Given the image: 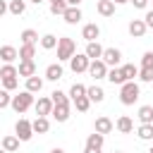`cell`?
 Here are the masks:
<instances>
[{"mask_svg":"<svg viewBox=\"0 0 153 153\" xmlns=\"http://www.w3.org/2000/svg\"><path fill=\"white\" fill-rule=\"evenodd\" d=\"M139 96H141V88L136 81H124L120 86V103L122 105H134L139 100Z\"/></svg>","mask_w":153,"mask_h":153,"instance_id":"1","label":"cell"},{"mask_svg":"<svg viewBox=\"0 0 153 153\" xmlns=\"http://www.w3.org/2000/svg\"><path fill=\"white\" fill-rule=\"evenodd\" d=\"M76 55V43L69 38V36H62L60 43H57V62H65V60H72Z\"/></svg>","mask_w":153,"mask_h":153,"instance_id":"2","label":"cell"},{"mask_svg":"<svg viewBox=\"0 0 153 153\" xmlns=\"http://www.w3.org/2000/svg\"><path fill=\"white\" fill-rule=\"evenodd\" d=\"M31 105H36V103H33V93H31V91H26V88L12 98V110H14V112H19V115H22V112H26Z\"/></svg>","mask_w":153,"mask_h":153,"instance_id":"3","label":"cell"},{"mask_svg":"<svg viewBox=\"0 0 153 153\" xmlns=\"http://www.w3.org/2000/svg\"><path fill=\"white\" fill-rule=\"evenodd\" d=\"M139 79L143 84L153 81V50H146L141 57V67H139Z\"/></svg>","mask_w":153,"mask_h":153,"instance_id":"4","label":"cell"},{"mask_svg":"<svg viewBox=\"0 0 153 153\" xmlns=\"http://www.w3.org/2000/svg\"><path fill=\"white\" fill-rule=\"evenodd\" d=\"M14 134L22 139V141H29L36 131H33V122H29L26 117H19L17 120V124H14Z\"/></svg>","mask_w":153,"mask_h":153,"instance_id":"5","label":"cell"},{"mask_svg":"<svg viewBox=\"0 0 153 153\" xmlns=\"http://www.w3.org/2000/svg\"><path fill=\"white\" fill-rule=\"evenodd\" d=\"M69 67H72V72H74V74L88 72V67H91V57H88L86 53H76V55L69 60Z\"/></svg>","mask_w":153,"mask_h":153,"instance_id":"6","label":"cell"},{"mask_svg":"<svg viewBox=\"0 0 153 153\" xmlns=\"http://www.w3.org/2000/svg\"><path fill=\"white\" fill-rule=\"evenodd\" d=\"M108 65L103 62V57L100 60H91V67H88V74L93 76V79H108Z\"/></svg>","mask_w":153,"mask_h":153,"instance_id":"7","label":"cell"},{"mask_svg":"<svg viewBox=\"0 0 153 153\" xmlns=\"http://www.w3.org/2000/svg\"><path fill=\"white\" fill-rule=\"evenodd\" d=\"M53 108H55V103H53V98H48V96L38 98V100H36V105H33L36 115H41V117H48V115H53Z\"/></svg>","mask_w":153,"mask_h":153,"instance_id":"8","label":"cell"},{"mask_svg":"<svg viewBox=\"0 0 153 153\" xmlns=\"http://www.w3.org/2000/svg\"><path fill=\"white\" fill-rule=\"evenodd\" d=\"M112 129H115V122H112L108 115L96 117V122H93V131H98V134H110Z\"/></svg>","mask_w":153,"mask_h":153,"instance_id":"9","label":"cell"},{"mask_svg":"<svg viewBox=\"0 0 153 153\" xmlns=\"http://www.w3.org/2000/svg\"><path fill=\"white\" fill-rule=\"evenodd\" d=\"M127 29H129V36H134V38H143L146 31H148V24H146L143 19H131Z\"/></svg>","mask_w":153,"mask_h":153,"instance_id":"10","label":"cell"},{"mask_svg":"<svg viewBox=\"0 0 153 153\" xmlns=\"http://www.w3.org/2000/svg\"><path fill=\"white\" fill-rule=\"evenodd\" d=\"M103 62H105L108 67H117V65L122 62V50H117V48H105Z\"/></svg>","mask_w":153,"mask_h":153,"instance_id":"11","label":"cell"},{"mask_svg":"<svg viewBox=\"0 0 153 153\" xmlns=\"http://www.w3.org/2000/svg\"><path fill=\"white\" fill-rule=\"evenodd\" d=\"M115 129H117L120 134H131V131H134V122H131V117H129V115H120L117 122H115Z\"/></svg>","mask_w":153,"mask_h":153,"instance_id":"12","label":"cell"},{"mask_svg":"<svg viewBox=\"0 0 153 153\" xmlns=\"http://www.w3.org/2000/svg\"><path fill=\"white\" fill-rule=\"evenodd\" d=\"M98 36H100V26H98V24H84V29H81V38H84L86 43L96 41Z\"/></svg>","mask_w":153,"mask_h":153,"instance_id":"13","label":"cell"},{"mask_svg":"<svg viewBox=\"0 0 153 153\" xmlns=\"http://www.w3.org/2000/svg\"><path fill=\"white\" fill-rule=\"evenodd\" d=\"M91 60H100L103 57V53H105V48L98 43V41H91V43H86V50H84Z\"/></svg>","mask_w":153,"mask_h":153,"instance_id":"14","label":"cell"},{"mask_svg":"<svg viewBox=\"0 0 153 153\" xmlns=\"http://www.w3.org/2000/svg\"><path fill=\"white\" fill-rule=\"evenodd\" d=\"M19 76H24V79H29V76H33L36 74V62L33 60H19Z\"/></svg>","mask_w":153,"mask_h":153,"instance_id":"15","label":"cell"},{"mask_svg":"<svg viewBox=\"0 0 153 153\" xmlns=\"http://www.w3.org/2000/svg\"><path fill=\"white\" fill-rule=\"evenodd\" d=\"M62 74H65V69H62L60 62H53V65L45 67V79L48 81H57V79H62Z\"/></svg>","mask_w":153,"mask_h":153,"instance_id":"16","label":"cell"},{"mask_svg":"<svg viewBox=\"0 0 153 153\" xmlns=\"http://www.w3.org/2000/svg\"><path fill=\"white\" fill-rule=\"evenodd\" d=\"M103 143H105V134L93 131V134H88V136H86V148H96V151H100V148H103Z\"/></svg>","mask_w":153,"mask_h":153,"instance_id":"17","label":"cell"},{"mask_svg":"<svg viewBox=\"0 0 153 153\" xmlns=\"http://www.w3.org/2000/svg\"><path fill=\"white\" fill-rule=\"evenodd\" d=\"M19 136L14 134H7V136H2V151H7V153H14V151H19Z\"/></svg>","mask_w":153,"mask_h":153,"instance_id":"18","label":"cell"},{"mask_svg":"<svg viewBox=\"0 0 153 153\" xmlns=\"http://www.w3.org/2000/svg\"><path fill=\"white\" fill-rule=\"evenodd\" d=\"M96 10H98L100 17H112L115 14V2L112 0H98L96 2Z\"/></svg>","mask_w":153,"mask_h":153,"instance_id":"19","label":"cell"},{"mask_svg":"<svg viewBox=\"0 0 153 153\" xmlns=\"http://www.w3.org/2000/svg\"><path fill=\"white\" fill-rule=\"evenodd\" d=\"M62 19H65L67 24H79V22H81V10L69 5V7H67V12L62 14Z\"/></svg>","mask_w":153,"mask_h":153,"instance_id":"20","label":"cell"},{"mask_svg":"<svg viewBox=\"0 0 153 153\" xmlns=\"http://www.w3.org/2000/svg\"><path fill=\"white\" fill-rule=\"evenodd\" d=\"M0 57H2V62H14L19 57V50L14 45H2L0 48Z\"/></svg>","mask_w":153,"mask_h":153,"instance_id":"21","label":"cell"},{"mask_svg":"<svg viewBox=\"0 0 153 153\" xmlns=\"http://www.w3.org/2000/svg\"><path fill=\"white\" fill-rule=\"evenodd\" d=\"M53 117H55V122H67V120H69V103L55 105V108H53Z\"/></svg>","mask_w":153,"mask_h":153,"instance_id":"22","label":"cell"},{"mask_svg":"<svg viewBox=\"0 0 153 153\" xmlns=\"http://www.w3.org/2000/svg\"><path fill=\"white\" fill-rule=\"evenodd\" d=\"M136 117H139L141 124H153V105H141Z\"/></svg>","mask_w":153,"mask_h":153,"instance_id":"23","label":"cell"},{"mask_svg":"<svg viewBox=\"0 0 153 153\" xmlns=\"http://www.w3.org/2000/svg\"><path fill=\"white\" fill-rule=\"evenodd\" d=\"M33 57H36V43H22L19 60H33Z\"/></svg>","mask_w":153,"mask_h":153,"instance_id":"24","label":"cell"},{"mask_svg":"<svg viewBox=\"0 0 153 153\" xmlns=\"http://www.w3.org/2000/svg\"><path fill=\"white\" fill-rule=\"evenodd\" d=\"M57 43H60V38H57L55 33L41 36V48H43V50H53V48H57Z\"/></svg>","mask_w":153,"mask_h":153,"instance_id":"25","label":"cell"},{"mask_svg":"<svg viewBox=\"0 0 153 153\" xmlns=\"http://www.w3.org/2000/svg\"><path fill=\"white\" fill-rule=\"evenodd\" d=\"M108 81L110 84H117V86H122L127 79H124V74H122V67H112L110 72H108Z\"/></svg>","mask_w":153,"mask_h":153,"instance_id":"26","label":"cell"},{"mask_svg":"<svg viewBox=\"0 0 153 153\" xmlns=\"http://www.w3.org/2000/svg\"><path fill=\"white\" fill-rule=\"evenodd\" d=\"M33 131H36V134H48V131H50L48 117H41V115H38V117L33 120Z\"/></svg>","mask_w":153,"mask_h":153,"instance_id":"27","label":"cell"},{"mask_svg":"<svg viewBox=\"0 0 153 153\" xmlns=\"http://www.w3.org/2000/svg\"><path fill=\"white\" fill-rule=\"evenodd\" d=\"M12 76H19V69L12 65V62H5L0 67V79H12Z\"/></svg>","mask_w":153,"mask_h":153,"instance_id":"28","label":"cell"},{"mask_svg":"<svg viewBox=\"0 0 153 153\" xmlns=\"http://www.w3.org/2000/svg\"><path fill=\"white\" fill-rule=\"evenodd\" d=\"M136 136H139L141 141H153V124H139Z\"/></svg>","mask_w":153,"mask_h":153,"instance_id":"29","label":"cell"},{"mask_svg":"<svg viewBox=\"0 0 153 153\" xmlns=\"http://www.w3.org/2000/svg\"><path fill=\"white\" fill-rule=\"evenodd\" d=\"M122 74H124L127 81H134V79L139 76V67L131 65V62H127V65H122Z\"/></svg>","mask_w":153,"mask_h":153,"instance_id":"30","label":"cell"},{"mask_svg":"<svg viewBox=\"0 0 153 153\" xmlns=\"http://www.w3.org/2000/svg\"><path fill=\"white\" fill-rule=\"evenodd\" d=\"M41 88H43V79H41V76H36V74H33V76H29V79H26V91L38 93Z\"/></svg>","mask_w":153,"mask_h":153,"instance_id":"31","label":"cell"},{"mask_svg":"<svg viewBox=\"0 0 153 153\" xmlns=\"http://www.w3.org/2000/svg\"><path fill=\"white\" fill-rule=\"evenodd\" d=\"M86 96H88V98H91L93 103H100V100L105 98V91H103L100 86H96V84H93V86H88V91H86Z\"/></svg>","mask_w":153,"mask_h":153,"instance_id":"32","label":"cell"},{"mask_svg":"<svg viewBox=\"0 0 153 153\" xmlns=\"http://www.w3.org/2000/svg\"><path fill=\"white\" fill-rule=\"evenodd\" d=\"M26 12V0H10V14L19 17Z\"/></svg>","mask_w":153,"mask_h":153,"instance_id":"33","label":"cell"},{"mask_svg":"<svg viewBox=\"0 0 153 153\" xmlns=\"http://www.w3.org/2000/svg\"><path fill=\"white\" fill-rule=\"evenodd\" d=\"M72 103H74V108H76L79 112H86V110L91 108V103H93V100H91L88 96H81V98H74Z\"/></svg>","mask_w":153,"mask_h":153,"instance_id":"34","label":"cell"},{"mask_svg":"<svg viewBox=\"0 0 153 153\" xmlns=\"http://www.w3.org/2000/svg\"><path fill=\"white\" fill-rule=\"evenodd\" d=\"M86 91H88V86H84V84H72L69 98H72V100H74V98H81V96H86Z\"/></svg>","mask_w":153,"mask_h":153,"instance_id":"35","label":"cell"},{"mask_svg":"<svg viewBox=\"0 0 153 153\" xmlns=\"http://www.w3.org/2000/svg\"><path fill=\"white\" fill-rule=\"evenodd\" d=\"M19 38H22V43H38V33L33 29H24Z\"/></svg>","mask_w":153,"mask_h":153,"instance_id":"36","label":"cell"},{"mask_svg":"<svg viewBox=\"0 0 153 153\" xmlns=\"http://www.w3.org/2000/svg\"><path fill=\"white\" fill-rule=\"evenodd\" d=\"M50 98H53V103H55V105H65V103H69L67 93H62V91H57V88L50 93Z\"/></svg>","mask_w":153,"mask_h":153,"instance_id":"37","label":"cell"},{"mask_svg":"<svg viewBox=\"0 0 153 153\" xmlns=\"http://www.w3.org/2000/svg\"><path fill=\"white\" fill-rule=\"evenodd\" d=\"M12 98H14V96H10L7 88H2V91H0V108H10V105H12Z\"/></svg>","mask_w":153,"mask_h":153,"instance_id":"38","label":"cell"},{"mask_svg":"<svg viewBox=\"0 0 153 153\" xmlns=\"http://www.w3.org/2000/svg\"><path fill=\"white\" fill-rule=\"evenodd\" d=\"M19 86V79L17 76H12V79H2V88H7V91H14Z\"/></svg>","mask_w":153,"mask_h":153,"instance_id":"39","label":"cell"},{"mask_svg":"<svg viewBox=\"0 0 153 153\" xmlns=\"http://www.w3.org/2000/svg\"><path fill=\"white\" fill-rule=\"evenodd\" d=\"M136 10H146V5H148V0H129Z\"/></svg>","mask_w":153,"mask_h":153,"instance_id":"40","label":"cell"},{"mask_svg":"<svg viewBox=\"0 0 153 153\" xmlns=\"http://www.w3.org/2000/svg\"><path fill=\"white\" fill-rule=\"evenodd\" d=\"M143 22L148 24V29H153V10H148V12H146V17H143Z\"/></svg>","mask_w":153,"mask_h":153,"instance_id":"41","label":"cell"},{"mask_svg":"<svg viewBox=\"0 0 153 153\" xmlns=\"http://www.w3.org/2000/svg\"><path fill=\"white\" fill-rule=\"evenodd\" d=\"M67 2H69L72 7H79V2H81V0H67Z\"/></svg>","mask_w":153,"mask_h":153,"instance_id":"42","label":"cell"},{"mask_svg":"<svg viewBox=\"0 0 153 153\" xmlns=\"http://www.w3.org/2000/svg\"><path fill=\"white\" fill-rule=\"evenodd\" d=\"M84 153H100V151H96V148H84Z\"/></svg>","mask_w":153,"mask_h":153,"instance_id":"43","label":"cell"},{"mask_svg":"<svg viewBox=\"0 0 153 153\" xmlns=\"http://www.w3.org/2000/svg\"><path fill=\"white\" fill-rule=\"evenodd\" d=\"M115 5H124V2H129V0H112Z\"/></svg>","mask_w":153,"mask_h":153,"instance_id":"44","label":"cell"},{"mask_svg":"<svg viewBox=\"0 0 153 153\" xmlns=\"http://www.w3.org/2000/svg\"><path fill=\"white\" fill-rule=\"evenodd\" d=\"M50 153H65V151H62V148H53Z\"/></svg>","mask_w":153,"mask_h":153,"instance_id":"45","label":"cell"},{"mask_svg":"<svg viewBox=\"0 0 153 153\" xmlns=\"http://www.w3.org/2000/svg\"><path fill=\"white\" fill-rule=\"evenodd\" d=\"M31 2H36V5H41V2H43V0H31Z\"/></svg>","mask_w":153,"mask_h":153,"instance_id":"46","label":"cell"},{"mask_svg":"<svg viewBox=\"0 0 153 153\" xmlns=\"http://www.w3.org/2000/svg\"><path fill=\"white\" fill-rule=\"evenodd\" d=\"M148 153H153V146H151V151H148Z\"/></svg>","mask_w":153,"mask_h":153,"instance_id":"47","label":"cell"},{"mask_svg":"<svg viewBox=\"0 0 153 153\" xmlns=\"http://www.w3.org/2000/svg\"><path fill=\"white\" fill-rule=\"evenodd\" d=\"M115 153H122V151H115Z\"/></svg>","mask_w":153,"mask_h":153,"instance_id":"48","label":"cell"},{"mask_svg":"<svg viewBox=\"0 0 153 153\" xmlns=\"http://www.w3.org/2000/svg\"><path fill=\"white\" fill-rule=\"evenodd\" d=\"M2 153H7V151H2Z\"/></svg>","mask_w":153,"mask_h":153,"instance_id":"49","label":"cell"}]
</instances>
